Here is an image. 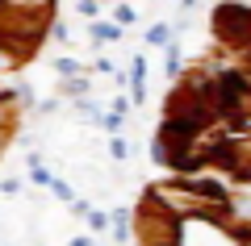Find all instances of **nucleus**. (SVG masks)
I'll return each mask as SVG.
<instances>
[{
	"label": "nucleus",
	"instance_id": "nucleus-1",
	"mask_svg": "<svg viewBox=\"0 0 251 246\" xmlns=\"http://www.w3.org/2000/svg\"><path fill=\"white\" fill-rule=\"evenodd\" d=\"M180 234H184L180 229V217L168 213V209H159L151 196H143V204L130 213V238L138 246H176Z\"/></svg>",
	"mask_w": 251,
	"mask_h": 246
},
{
	"label": "nucleus",
	"instance_id": "nucleus-2",
	"mask_svg": "<svg viewBox=\"0 0 251 246\" xmlns=\"http://www.w3.org/2000/svg\"><path fill=\"white\" fill-rule=\"evenodd\" d=\"M209 29H214V42L243 54L251 46V4L247 0H222L209 17Z\"/></svg>",
	"mask_w": 251,
	"mask_h": 246
},
{
	"label": "nucleus",
	"instance_id": "nucleus-3",
	"mask_svg": "<svg viewBox=\"0 0 251 246\" xmlns=\"http://www.w3.org/2000/svg\"><path fill=\"white\" fill-rule=\"evenodd\" d=\"M230 221H251V184L247 179L230 192Z\"/></svg>",
	"mask_w": 251,
	"mask_h": 246
},
{
	"label": "nucleus",
	"instance_id": "nucleus-4",
	"mask_svg": "<svg viewBox=\"0 0 251 246\" xmlns=\"http://www.w3.org/2000/svg\"><path fill=\"white\" fill-rule=\"evenodd\" d=\"M122 34L126 29L117 25V21H97V25H92V42H117Z\"/></svg>",
	"mask_w": 251,
	"mask_h": 246
},
{
	"label": "nucleus",
	"instance_id": "nucleus-5",
	"mask_svg": "<svg viewBox=\"0 0 251 246\" xmlns=\"http://www.w3.org/2000/svg\"><path fill=\"white\" fill-rule=\"evenodd\" d=\"M180 67H184V54H180V46H176V42H168V46H163V71H168V79L176 75Z\"/></svg>",
	"mask_w": 251,
	"mask_h": 246
},
{
	"label": "nucleus",
	"instance_id": "nucleus-6",
	"mask_svg": "<svg viewBox=\"0 0 251 246\" xmlns=\"http://www.w3.org/2000/svg\"><path fill=\"white\" fill-rule=\"evenodd\" d=\"M113 238H117V242H130V209H117L113 213Z\"/></svg>",
	"mask_w": 251,
	"mask_h": 246
},
{
	"label": "nucleus",
	"instance_id": "nucleus-7",
	"mask_svg": "<svg viewBox=\"0 0 251 246\" xmlns=\"http://www.w3.org/2000/svg\"><path fill=\"white\" fill-rule=\"evenodd\" d=\"M147 42H151V46H168L172 42V25H163V21L151 25V29H147Z\"/></svg>",
	"mask_w": 251,
	"mask_h": 246
},
{
	"label": "nucleus",
	"instance_id": "nucleus-8",
	"mask_svg": "<svg viewBox=\"0 0 251 246\" xmlns=\"http://www.w3.org/2000/svg\"><path fill=\"white\" fill-rule=\"evenodd\" d=\"M134 17H138L134 4H117V9H113V21H117V25H134Z\"/></svg>",
	"mask_w": 251,
	"mask_h": 246
},
{
	"label": "nucleus",
	"instance_id": "nucleus-9",
	"mask_svg": "<svg viewBox=\"0 0 251 246\" xmlns=\"http://www.w3.org/2000/svg\"><path fill=\"white\" fill-rule=\"evenodd\" d=\"M54 71H59L63 79H67V75H80V63H75V59H59V63H54Z\"/></svg>",
	"mask_w": 251,
	"mask_h": 246
},
{
	"label": "nucleus",
	"instance_id": "nucleus-10",
	"mask_svg": "<svg viewBox=\"0 0 251 246\" xmlns=\"http://www.w3.org/2000/svg\"><path fill=\"white\" fill-rule=\"evenodd\" d=\"M109 150H113V158H130V142H126V138H113Z\"/></svg>",
	"mask_w": 251,
	"mask_h": 246
},
{
	"label": "nucleus",
	"instance_id": "nucleus-11",
	"mask_svg": "<svg viewBox=\"0 0 251 246\" xmlns=\"http://www.w3.org/2000/svg\"><path fill=\"white\" fill-rule=\"evenodd\" d=\"M84 217H88V225H92V229H105V225H109V217H105V213H97V209H88Z\"/></svg>",
	"mask_w": 251,
	"mask_h": 246
},
{
	"label": "nucleus",
	"instance_id": "nucleus-12",
	"mask_svg": "<svg viewBox=\"0 0 251 246\" xmlns=\"http://www.w3.org/2000/svg\"><path fill=\"white\" fill-rule=\"evenodd\" d=\"M50 192H54V196H59V201H72V188L63 184V179H50Z\"/></svg>",
	"mask_w": 251,
	"mask_h": 246
},
{
	"label": "nucleus",
	"instance_id": "nucleus-13",
	"mask_svg": "<svg viewBox=\"0 0 251 246\" xmlns=\"http://www.w3.org/2000/svg\"><path fill=\"white\" fill-rule=\"evenodd\" d=\"M80 13H84V17H97L100 4H97V0H80Z\"/></svg>",
	"mask_w": 251,
	"mask_h": 246
},
{
	"label": "nucleus",
	"instance_id": "nucleus-14",
	"mask_svg": "<svg viewBox=\"0 0 251 246\" xmlns=\"http://www.w3.org/2000/svg\"><path fill=\"white\" fill-rule=\"evenodd\" d=\"M72 246H92V238H75V242Z\"/></svg>",
	"mask_w": 251,
	"mask_h": 246
},
{
	"label": "nucleus",
	"instance_id": "nucleus-15",
	"mask_svg": "<svg viewBox=\"0 0 251 246\" xmlns=\"http://www.w3.org/2000/svg\"><path fill=\"white\" fill-rule=\"evenodd\" d=\"M176 246H180V242H176Z\"/></svg>",
	"mask_w": 251,
	"mask_h": 246
}]
</instances>
